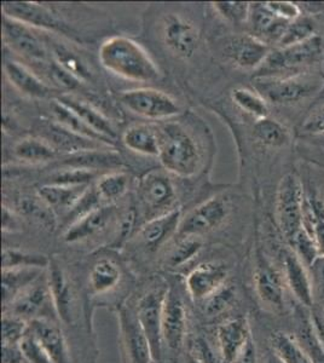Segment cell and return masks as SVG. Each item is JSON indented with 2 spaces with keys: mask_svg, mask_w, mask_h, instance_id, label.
I'll return each instance as SVG.
<instances>
[{
  "mask_svg": "<svg viewBox=\"0 0 324 363\" xmlns=\"http://www.w3.org/2000/svg\"><path fill=\"white\" fill-rule=\"evenodd\" d=\"M169 286L160 285L148 289L143 296L135 301V315L143 327L145 335L148 337L152 345V355L156 362L161 363L162 357V333H161V322H162V310H164V298L167 294Z\"/></svg>",
  "mask_w": 324,
  "mask_h": 363,
  "instance_id": "cell-10",
  "label": "cell"
},
{
  "mask_svg": "<svg viewBox=\"0 0 324 363\" xmlns=\"http://www.w3.org/2000/svg\"><path fill=\"white\" fill-rule=\"evenodd\" d=\"M185 363H201L200 361H197L194 356L190 355V354H188V356H186V359H185Z\"/></svg>",
  "mask_w": 324,
  "mask_h": 363,
  "instance_id": "cell-60",
  "label": "cell"
},
{
  "mask_svg": "<svg viewBox=\"0 0 324 363\" xmlns=\"http://www.w3.org/2000/svg\"><path fill=\"white\" fill-rule=\"evenodd\" d=\"M229 268L222 262H206L197 265L185 279V289L194 301H203L225 285Z\"/></svg>",
  "mask_w": 324,
  "mask_h": 363,
  "instance_id": "cell-18",
  "label": "cell"
},
{
  "mask_svg": "<svg viewBox=\"0 0 324 363\" xmlns=\"http://www.w3.org/2000/svg\"><path fill=\"white\" fill-rule=\"evenodd\" d=\"M50 258L40 253L21 251L16 248L3 250V270L8 269H48Z\"/></svg>",
  "mask_w": 324,
  "mask_h": 363,
  "instance_id": "cell-40",
  "label": "cell"
},
{
  "mask_svg": "<svg viewBox=\"0 0 324 363\" xmlns=\"http://www.w3.org/2000/svg\"><path fill=\"white\" fill-rule=\"evenodd\" d=\"M322 137H324V136H322Z\"/></svg>",
  "mask_w": 324,
  "mask_h": 363,
  "instance_id": "cell-63",
  "label": "cell"
},
{
  "mask_svg": "<svg viewBox=\"0 0 324 363\" xmlns=\"http://www.w3.org/2000/svg\"><path fill=\"white\" fill-rule=\"evenodd\" d=\"M271 351L284 363H315L294 335L279 330L271 335Z\"/></svg>",
  "mask_w": 324,
  "mask_h": 363,
  "instance_id": "cell-33",
  "label": "cell"
},
{
  "mask_svg": "<svg viewBox=\"0 0 324 363\" xmlns=\"http://www.w3.org/2000/svg\"><path fill=\"white\" fill-rule=\"evenodd\" d=\"M3 38L6 45L21 56L34 62L45 61L48 56L45 45L40 38L34 33L32 27L4 15Z\"/></svg>",
  "mask_w": 324,
  "mask_h": 363,
  "instance_id": "cell-17",
  "label": "cell"
},
{
  "mask_svg": "<svg viewBox=\"0 0 324 363\" xmlns=\"http://www.w3.org/2000/svg\"><path fill=\"white\" fill-rule=\"evenodd\" d=\"M13 154L20 160L39 164L55 159L56 149L46 140L28 137L18 140L16 145H13Z\"/></svg>",
  "mask_w": 324,
  "mask_h": 363,
  "instance_id": "cell-36",
  "label": "cell"
},
{
  "mask_svg": "<svg viewBox=\"0 0 324 363\" xmlns=\"http://www.w3.org/2000/svg\"><path fill=\"white\" fill-rule=\"evenodd\" d=\"M189 354L201 363H224L222 355H218L210 342L202 337L191 340Z\"/></svg>",
  "mask_w": 324,
  "mask_h": 363,
  "instance_id": "cell-50",
  "label": "cell"
},
{
  "mask_svg": "<svg viewBox=\"0 0 324 363\" xmlns=\"http://www.w3.org/2000/svg\"><path fill=\"white\" fill-rule=\"evenodd\" d=\"M29 323L16 315L3 313L1 340L3 345H18L28 332Z\"/></svg>",
  "mask_w": 324,
  "mask_h": 363,
  "instance_id": "cell-46",
  "label": "cell"
},
{
  "mask_svg": "<svg viewBox=\"0 0 324 363\" xmlns=\"http://www.w3.org/2000/svg\"><path fill=\"white\" fill-rule=\"evenodd\" d=\"M50 74L56 83L60 84L62 87L68 89V90H74L80 85V80L75 78L74 75L70 74L67 70L63 69L57 63L54 62L50 66Z\"/></svg>",
  "mask_w": 324,
  "mask_h": 363,
  "instance_id": "cell-54",
  "label": "cell"
},
{
  "mask_svg": "<svg viewBox=\"0 0 324 363\" xmlns=\"http://www.w3.org/2000/svg\"><path fill=\"white\" fill-rule=\"evenodd\" d=\"M323 38L316 34L296 45L271 50L263 66L257 70V77H279L284 70L311 65L323 52Z\"/></svg>",
  "mask_w": 324,
  "mask_h": 363,
  "instance_id": "cell-8",
  "label": "cell"
},
{
  "mask_svg": "<svg viewBox=\"0 0 324 363\" xmlns=\"http://www.w3.org/2000/svg\"><path fill=\"white\" fill-rule=\"evenodd\" d=\"M181 219V208H174L164 215L149 219L138 228L135 239L138 240L145 251H159L172 236L177 235Z\"/></svg>",
  "mask_w": 324,
  "mask_h": 363,
  "instance_id": "cell-19",
  "label": "cell"
},
{
  "mask_svg": "<svg viewBox=\"0 0 324 363\" xmlns=\"http://www.w3.org/2000/svg\"><path fill=\"white\" fill-rule=\"evenodd\" d=\"M152 363H159V362H156V361H152Z\"/></svg>",
  "mask_w": 324,
  "mask_h": 363,
  "instance_id": "cell-62",
  "label": "cell"
},
{
  "mask_svg": "<svg viewBox=\"0 0 324 363\" xmlns=\"http://www.w3.org/2000/svg\"><path fill=\"white\" fill-rule=\"evenodd\" d=\"M310 321H311L312 333L316 339L318 347L324 355V311L318 308H312L310 313Z\"/></svg>",
  "mask_w": 324,
  "mask_h": 363,
  "instance_id": "cell-55",
  "label": "cell"
},
{
  "mask_svg": "<svg viewBox=\"0 0 324 363\" xmlns=\"http://www.w3.org/2000/svg\"><path fill=\"white\" fill-rule=\"evenodd\" d=\"M119 99L130 112L152 121H166L181 113V106L177 104L176 99L152 87L123 91Z\"/></svg>",
  "mask_w": 324,
  "mask_h": 363,
  "instance_id": "cell-6",
  "label": "cell"
},
{
  "mask_svg": "<svg viewBox=\"0 0 324 363\" xmlns=\"http://www.w3.org/2000/svg\"><path fill=\"white\" fill-rule=\"evenodd\" d=\"M4 73L10 84L29 99H45L51 92L49 85H46L35 73L22 63L6 61Z\"/></svg>",
  "mask_w": 324,
  "mask_h": 363,
  "instance_id": "cell-27",
  "label": "cell"
},
{
  "mask_svg": "<svg viewBox=\"0 0 324 363\" xmlns=\"http://www.w3.org/2000/svg\"><path fill=\"white\" fill-rule=\"evenodd\" d=\"M58 101L62 104H65L66 107L69 108L70 111H73L95 133L111 142L116 140V133H115L111 120L108 119L107 116H103L102 113L97 111L95 107H92L85 101H82L78 97L72 95L61 96Z\"/></svg>",
  "mask_w": 324,
  "mask_h": 363,
  "instance_id": "cell-29",
  "label": "cell"
},
{
  "mask_svg": "<svg viewBox=\"0 0 324 363\" xmlns=\"http://www.w3.org/2000/svg\"><path fill=\"white\" fill-rule=\"evenodd\" d=\"M253 85L267 104L289 106L320 94L324 82L318 74L298 73L281 77H255Z\"/></svg>",
  "mask_w": 324,
  "mask_h": 363,
  "instance_id": "cell-3",
  "label": "cell"
},
{
  "mask_svg": "<svg viewBox=\"0 0 324 363\" xmlns=\"http://www.w3.org/2000/svg\"><path fill=\"white\" fill-rule=\"evenodd\" d=\"M55 62L80 82L91 78L90 68L79 55L65 45H56L54 49Z\"/></svg>",
  "mask_w": 324,
  "mask_h": 363,
  "instance_id": "cell-44",
  "label": "cell"
},
{
  "mask_svg": "<svg viewBox=\"0 0 324 363\" xmlns=\"http://www.w3.org/2000/svg\"><path fill=\"white\" fill-rule=\"evenodd\" d=\"M18 229V222L13 216V212L9 211L8 207H3V230L5 233H15Z\"/></svg>",
  "mask_w": 324,
  "mask_h": 363,
  "instance_id": "cell-58",
  "label": "cell"
},
{
  "mask_svg": "<svg viewBox=\"0 0 324 363\" xmlns=\"http://www.w3.org/2000/svg\"><path fill=\"white\" fill-rule=\"evenodd\" d=\"M114 207L111 205L97 207L70 224L63 234V240L67 244H79L95 238L107 229L114 218Z\"/></svg>",
  "mask_w": 324,
  "mask_h": 363,
  "instance_id": "cell-24",
  "label": "cell"
},
{
  "mask_svg": "<svg viewBox=\"0 0 324 363\" xmlns=\"http://www.w3.org/2000/svg\"><path fill=\"white\" fill-rule=\"evenodd\" d=\"M247 22L252 35L267 43V45H277L289 25V22L272 13L267 3H250V17Z\"/></svg>",
  "mask_w": 324,
  "mask_h": 363,
  "instance_id": "cell-22",
  "label": "cell"
},
{
  "mask_svg": "<svg viewBox=\"0 0 324 363\" xmlns=\"http://www.w3.org/2000/svg\"><path fill=\"white\" fill-rule=\"evenodd\" d=\"M120 328L121 352L130 363H152L154 359L152 345L135 315V308L126 301L116 309Z\"/></svg>",
  "mask_w": 324,
  "mask_h": 363,
  "instance_id": "cell-11",
  "label": "cell"
},
{
  "mask_svg": "<svg viewBox=\"0 0 324 363\" xmlns=\"http://www.w3.org/2000/svg\"><path fill=\"white\" fill-rule=\"evenodd\" d=\"M305 229L316 241L320 256H324V201L318 198H305Z\"/></svg>",
  "mask_w": 324,
  "mask_h": 363,
  "instance_id": "cell-37",
  "label": "cell"
},
{
  "mask_svg": "<svg viewBox=\"0 0 324 363\" xmlns=\"http://www.w3.org/2000/svg\"><path fill=\"white\" fill-rule=\"evenodd\" d=\"M252 338L253 335L247 318H228L219 325L217 330L218 347L224 362H231Z\"/></svg>",
  "mask_w": 324,
  "mask_h": 363,
  "instance_id": "cell-23",
  "label": "cell"
},
{
  "mask_svg": "<svg viewBox=\"0 0 324 363\" xmlns=\"http://www.w3.org/2000/svg\"><path fill=\"white\" fill-rule=\"evenodd\" d=\"M46 277L60 323L67 327L77 326L80 313L85 315L87 321L86 304L82 303L74 282L58 260H50L49 268L46 269Z\"/></svg>",
  "mask_w": 324,
  "mask_h": 363,
  "instance_id": "cell-4",
  "label": "cell"
},
{
  "mask_svg": "<svg viewBox=\"0 0 324 363\" xmlns=\"http://www.w3.org/2000/svg\"><path fill=\"white\" fill-rule=\"evenodd\" d=\"M121 363H130L128 362V357L125 356V354H123V352H121Z\"/></svg>",
  "mask_w": 324,
  "mask_h": 363,
  "instance_id": "cell-61",
  "label": "cell"
},
{
  "mask_svg": "<svg viewBox=\"0 0 324 363\" xmlns=\"http://www.w3.org/2000/svg\"><path fill=\"white\" fill-rule=\"evenodd\" d=\"M28 323L29 330L45 349L52 363H72L69 344L60 322L33 320Z\"/></svg>",
  "mask_w": 324,
  "mask_h": 363,
  "instance_id": "cell-21",
  "label": "cell"
},
{
  "mask_svg": "<svg viewBox=\"0 0 324 363\" xmlns=\"http://www.w3.org/2000/svg\"><path fill=\"white\" fill-rule=\"evenodd\" d=\"M65 165L69 166L70 169H82L94 171L96 167H116L121 165V159L118 154L113 152H97L85 150L74 154L73 157H68L65 161Z\"/></svg>",
  "mask_w": 324,
  "mask_h": 363,
  "instance_id": "cell-38",
  "label": "cell"
},
{
  "mask_svg": "<svg viewBox=\"0 0 324 363\" xmlns=\"http://www.w3.org/2000/svg\"><path fill=\"white\" fill-rule=\"evenodd\" d=\"M289 246L291 247V251L296 253V257L303 262V264L306 268H308L315 262L317 257L320 256L316 241L312 238L311 234L305 229L304 225L296 233Z\"/></svg>",
  "mask_w": 324,
  "mask_h": 363,
  "instance_id": "cell-45",
  "label": "cell"
},
{
  "mask_svg": "<svg viewBox=\"0 0 324 363\" xmlns=\"http://www.w3.org/2000/svg\"><path fill=\"white\" fill-rule=\"evenodd\" d=\"M236 301V289L229 284L222 286L210 297L206 298L201 303L202 313L210 318H218L226 313Z\"/></svg>",
  "mask_w": 324,
  "mask_h": 363,
  "instance_id": "cell-42",
  "label": "cell"
},
{
  "mask_svg": "<svg viewBox=\"0 0 324 363\" xmlns=\"http://www.w3.org/2000/svg\"><path fill=\"white\" fill-rule=\"evenodd\" d=\"M253 136L260 145L270 148L284 147L291 140L289 130L279 120L272 119L270 116L257 120L253 128Z\"/></svg>",
  "mask_w": 324,
  "mask_h": 363,
  "instance_id": "cell-34",
  "label": "cell"
},
{
  "mask_svg": "<svg viewBox=\"0 0 324 363\" xmlns=\"http://www.w3.org/2000/svg\"><path fill=\"white\" fill-rule=\"evenodd\" d=\"M286 281L279 269L263 255L257 258L255 289L260 304L271 313H279L284 306Z\"/></svg>",
  "mask_w": 324,
  "mask_h": 363,
  "instance_id": "cell-15",
  "label": "cell"
},
{
  "mask_svg": "<svg viewBox=\"0 0 324 363\" xmlns=\"http://www.w3.org/2000/svg\"><path fill=\"white\" fill-rule=\"evenodd\" d=\"M225 52L240 68L258 70L270 55L271 48L252 34H240L230 39Z\"/></svg>",
  "mask_w": 324,
  "mask_h": 363,
  "instance_id": "cell-20",
  "label": "cell"
},
{
  "mask_svg": "<svg viewBox=\"0 0 324 363\" xmlns=\"http://www.w3.org/2000/svg\"><path fill=\"white\" fill-rule=\"evenodd\" d=\"M160 140L161 165L169 174L191 177L201 164V150L196 140L181 125L176 123L156 126Z\"/></svg>",
  "mask_w": 324,
  "mask_h": 363,
  "instance_id": "cell-2",
  "label": "cell"
},
{
  "mask_svg": "<svg viewBox=\"0 0 324 363\" xmlns=\"http://www.w3.org/2000/svg\"><path fill=\"white\" fill-rule=\"evenodd\" d=\"M224 363H225V362H224Z\"/></svg>",
  "mask_w": 324,
  "mask_h": 363,
  "instance_id": "cell-64",
  "label": "cell"
},
{
  "mask_svg": "<svg viewBox=\"0 0 324 363\" xmlns=\"http://www.w3.org/2000/svg\"><path fill=\"white\" fill-rule=\"evenodd\" d=\"M44 274V269H8L3 270V309L11 304L15 298Z\"/></svg>",
  "mask_w": 324,
  "mask_h": 363,
  "instance_id": "cell-32",
  "label": "cell"
},
{
  "mask_svg": "<svg viewBox=\"0 0 324 363\" xmlns=\"http://www.w3.org/2000/svg\"><path fill=\"white\" fill-rule=\"evenodd\" d=\"M123 270L114 259L101 258L96 260L89 272L87 279V294L85 296L86 303V315L89 326L92 330V318L95 306L109 304V297L119 291L123 284Z\"/></svg>",
  "mask_w": 324,
  "mask_h": 363,
  "instance_id": "cell-7",
  "label": "cell"
},
{
  "mask_svg": "<svg viewBox=\"0 0 324 363\" xmlns=\"http://www.w3.org/2000/svg\"><path fill=\"white\" fill-rule=\"evenodd\" d=\"M308 270L311 281L313 308L324 311V256L317 257Z\"/></svg>",
  "mask_w": 324,
  "mask_h": 363,
  "instance_id": "cell-48",
  "label": "cell"
},
{
  "mask_svg": "<svg viewBox=\"0 0 324 363\" xmlns=\"http://www.w3.org/2000/svg\"><path fill=\"white\" fill-rule=\"evenodd\" d=\"M5 16L11 17L32 28L55 30L61 28V22L48 9L37 3H4Z\"/></svg>",
  "mask_w": 324,
  "mask_h": 363,
  "instance_id": "cell-26",
  "label": "cell"
},
{
  "mask_svg": "<svg viewBox=\"0 0 324 363\" xmlns=\"http://www.w3.org/2000/svg\"><path fill=\"white\" fill-rule=\"evenodd\" d=\"M188 330V311L181 294L169 286L162 310V342L169 350L179 351L184 345Z\"/></svg>",
  "mask_w": 324,
  "mask_h": 363,
  "instance_id": "cell-14",
  "label": "cell"
},
{
  "mask_svg": "<svg viewBox=\"0 0 324 363\" xmlns=\"http://www.w3.org/2000/svg\"><path fill=\"white\" fill-rule=\"evenodd\" d=\"M99 61L111 73L135 83L154 82L160 69L148 51L128 37H111L99 48Z\"/></svg>",
  "mask_w": 324,
  "mask_h": 363,
  "instance_id": "cell-1",
  "label": "cell"
},
{
  "mask_svg": "<svg viewBox=\"0 0 324 363\" xmlns=\"http://www.w3.org/2000/svg\"><path fill=\"white\" fill-rule=\"evenodd\" d=\"M202 247L203 241L199 236L178 238L176 246L171 250L166 259V264L169 265V268L183 267L194 259L201 252Z\"/></svg>",
  "mask_w": 324,
  "mask_h": 363,
  "instance_id": "cell-41",
  "label": "cell"
},
{
  "mask_svg": "<svg viewBox=\"0 0 324 363\" xmlns=\"http://www.w3.org/2000/svg\"><path fill=\"white\" fill-rule=\"evenodd\" d=\"M94 178V172L89 169H70L56 174L54 181L50 184H61V186H82L89 184Z\"/></svg>",
  "mask_w": 324,
  "mask_h": 363,
  "instance_id": "cell-51",
  "label": "cell"
},
{
  "mask_svg": "<svg viewBox=\"0 0 324 363\" xmlns=\"http://www.w3.org/2000/svg\"><path fill=\"white\" fill-rule=\"evenodd\" d=\"M231 99L242 112L253 116L257 120L267 118L270 114L269 104L263 96L255 90L246 87H238L231 92Z\"/></svg>",
  "mask_w": 324,
  "mask_h": 363,
  "instance_id": "cell-39",
  "label": "cell"
},
{
  "mask_svg": "<svg viewBox=\"0 0 324 363\" xmlns=\"http://www.w3.org/2000/svg\"><path fill=\"white\" fill-rule=\"evenodd\" d=\"M1 363H29L20 345H3Z\"/></svg>",
  "mask_w": 324,
  "mask_h": 363,
  "instance_id": "cell-57",
  "label": "cell"
},
{
  "mask_svg": "<svg viewBox=\"0 0 324 363\" xmlns=\"http://www.w3.org/2000/svg\"><path fill=\"white\" fill-rule=\"evenodd\" d=\"M216 13L222 17L223 20L233 25H242L248 21L250 17V3L243 1H217L213 3Z\"/></svg>",
  "mask_w": 324,
  "mask_h": 363,
  "instance_id": "cell-47",
  "label": "cell"
},
{
  "mask_svg": "<svg viewBox=\"0 0 324 363\" xmlns=\"http://www.w3.org/2000/svg\"><path fill=\"white\" fill-rule=\"evenodd\" d=\"M264 363H284L281 359L277 357V356L271 351L270 354L267 356V359H265V362Z\"/></svg>",
  "mask_w": 324,
  "mask_h": 363,
  "instance_id": "cell-59",
  "label": "cell"
},
{
  "mask_svg": "<svg viewBox=\"0 0 324 363\" xmlns=\"http://www.w3.org/2000/svg\"><path fill=\"white\" fill-rule=\"evenodd\" d=\"M305 195L303 184L294 174H288L279 182L276 196V217L279 230L288 244L303 228Z\"/></svg>",
  "mask_w": 324,
  "mask_h": 363,
  "instance_id": "cell-5",
  "label": "cell"
},
{
  "mask_svg": "<svg viewBox=\"0 0 324 363\" xmlns=\"http://www.w3.org/2000/svg\"><path fill=\"white\" fill-rule=\"evenodd\" d=\"M3 313L16 315L27 322L33 320L58 321L46 274H43L32 285L21 292L10 306L3 309Z\"/></svg>",
  "mask_w": 324,
  "mask_h": 363,
  "instance_id": "cell-9",
  "label": "cell"
},
{
  "mask_svg": "<svg viewBox=\"0 0 324 363\" xmlns=\"http://www.w3.org/2000/svg\"><path fill=\"white\" fill-rule=\"evenodd\" d=\"M90 186H61V184H46L39 189V198L54 210L69 215L78 205L82 196L86 194Z\"/></svg>",
  "mask_w": 324,
  "mask_h": 363,
  "instance_id": "cell-28",
  "label": "cell"
},
{
  "mask_svg": "<svg viewBox=\"0 0 324 363\" xmlns=\"http://www.w3.org/2000/svg\"><path fill=\"white\" fill-rule=\"evenodd\" d=\"M131 177L126 172L114 171L103 174L96 183V193L102 203H114L128 194Z\"/></svg>",
  "mask_w": 324,
  "mask_h": 363,
  "instance_id": "cell-35",
  "label": "cell"
},
{
  "mask_svg": "<svg viewBox=\"0 0 324 363\" xmlns=\"http://www.w3.org/2000/svg\"><path fill=\"white\" fill-rule=\"evenodd\" d=\"M231 211L230 200L225 196H214L190 211L181 219V227L176 238L199 236L201 238L207 233L222 225L229 217Z\"/></svg>",
  "mask_w": 324,
  "mask_h": 363,
  "instance_id": "cell-12",
  "label": "cell"
},
{
  "mask_svg": "<svg viewBox=\"0 0 324 363\" xmlns=\"http://www.w3.org/2000/svg\"><path fill=\"white\" fill-rule=\"evenodd\" d=\"M123 143L133 153L145 157H157L160 154V140L157 128L150 124L128 126L123 133Z\"/></svg>",
  "mask_w": 324,
  "mask_h": 363,
  "instance_id": "cell-30",
  "label": "cell"
},
{
  "mask_svg": "<svg viewBox=\"0 0 324 363\" xmlns=\"http://www.w3.org/2000/svg\"><path fill=\"white\" fill-rule=\"evenodd\" d=\"M313 35H316V23L311 17L301 15L294 21L289 22L284 37L281 38L277 46L288 48V46L296 45L308 40Z\"/></svg>",
  "mask_w": 324,
  "mask_h": 363,
  "instance_id": "cell-43",
  "label": "cell"
},
{
  "mask_svg": "<svg viewBox=\"0 0 324 363\" xmlns=\"http://www.w3.org/2000/svg\"><path fill=\"white\" fill-rule=\"evenodd\" d=\"M161 35L166 48L181 60L193 57L200 42V32L196 26L178 13L164 16Z\"/></svg>",
  "mask_w": 324,
  "mask_h": 363,
  "instance_id": "cell-16",
  "label": "cell"
},
{
  "mask_svg": "<svg viewBox=\"0 0 324 363\" xmlns=\"http://www.w3.org/2000/svg\"><path fill=\"white\" fill-rule=\"evenodd\" d=\"M51 111H52L55 119L58 123V126L66 128L67 131L74 133L77 136L82 137V138L94 140L101 145H114V142L95 133L86 123H84L73 111H70L69 108L62 104L58 99L51 104Z\"/></svg>",
  "mask_w": 324,
  "mask_h": 363,
  "instance_id": "cell-31",
  "label": "cell"
},
{
  "mask_svg": "<svg viewBox=\"0 0 324 363\" xmlns=\"http://www.w3.org/2000/svg\"><path fill=\"white\" fill-rule=\"evenodd\" d=\"M230 363H259L258 351L255 347V339H250L246 345L242 347V350L240 351Z\"/></svg>",
  "mask_w": 324,
  "mask_h": 363,
  "instance_id": "cell-56",
  "label": "cell"
},
{
  "mask_svg": "<svg viewBox=\"0 0 324 363\" xmlns=\"http://www.w3.org/2000/svg\"><path fill=\"white\" fill-rule=\"evenodd\" d=\"M22 352L25 354L26 359L29 363H52L45 349L43 347L39 340L34 337L33 333L29 330L18 344Z\"/></svg>",
  "mask_w": 324,
  "mask_h": 363,
  "instance_id": "cell-49",
  "label": "cell"
},
{
  "mask_svg": "<svg viewBox=\"0 0 324 363\" xmlns=\"http://www.w3.org/2000/svg\"><path fill=\"white\" fill-rule=\"evenodd\" d=\"M140 198L148 213L147 220L177 208L173 207L177 201L173 182L167 174L159 169H152L142 177L140 183Z\"/></svg>",
  "mask_w": 324,
  "mask_h": 363,
  "instance_id": "cell-13",
  "label": "cell"
},
{
  "mask_svg": "<svg viewBox=\"0 0 324 363\" xmlns=\"http://www.w3.org/2000/svg\"><path fill=\"white\" fill-rule=\"evenodd\" d=\"M284 281L286 286L291 289V294L301 306L313 308L311 281L308 268L293 251L284 253Z\"/></svg>",
  "mask_w": 324,
  "mask_h": 363,
  "instance_id": "cell-25",
  "label": "cell"
},
{
  "mask_svg": "<svg viewBox=\"0 0 324 363\" xmlns=\"http://www.w3.org/2000/svg\"><path fill=\"white\" fill-rule=\"evenodd\" d=\"M301 133L311 136H324V104L305 119Z\"/></svg>",
  "mask_w": 324,
  "mask_h": 363,
  "instance_id": "cell-52",
  "label": "cell"
},
{
  "mask_svg": "<svg viewBox=\"0 0 324 363\" xmlns=\"http://www.w3.org/2000/svg\"><path fill=\"white\" fill-rule=\"evenodd\" d=\"M267 4L272 13L286 21H294L296 18L301 16L299 6L291 1H269Z\"/></svg>",
  "mask_w": 324,
  "mask_h": 363,
  "instance_id": "cell-53",
  "label": "cell"
}]
</instances>
